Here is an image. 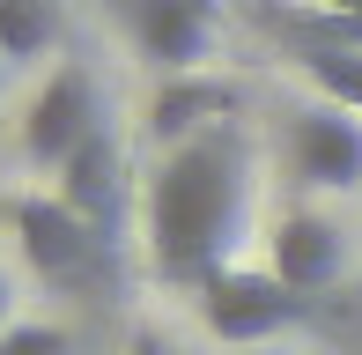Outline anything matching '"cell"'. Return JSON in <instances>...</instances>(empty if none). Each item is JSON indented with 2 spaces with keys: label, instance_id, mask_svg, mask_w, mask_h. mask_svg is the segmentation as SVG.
Listing matches in <instances>:
<instances>
[{
  "label": "cell",
  "instance_id": "obj_1",
  "mask_svg": "<svg viewBox=\"0 0 362 355\" xmlns=\"http://www.w3.org/2000/svg\"><path fill=\"white\" fill-rule=\"evenodd\" d=\"M237 222H244V149L229 126L156 156L141 192V237H148V267L170 289L215 281L229 267Z\"/></svg>",
  "mask_w": 362,
  "mask_h": 355
},
{
  "label": "cell",
  "instance_id": "obj_2",
  "mask_svg": "<svg viewBox=\"0 0 362 355\" xmlns=\"http://www.w3.org/2000/svg\"><path fill=\"white\" fill-rule=\"evenodd\" d=\"M192 311H200V326L215 333V341H229V348H267V341H281V333L310 326V318H318V296H296L267 267H222L215 281L192 289Z\"/></svg>",
  "mask_w": 362,
  "mask_h": 355
},
{
  "label": "cell",
  "instance_id": "obj_3",
  "mask_svg": "<svg viewBox=\"0 0 362 355\" xmlns=\"http://www.w3.org/2000/svg\"><path fill=\"white\" fill-rule=\"evenodd\" d=\"M8 230H15V245H23V260L52 289H81V281H96V267H104V230L81 222L59 192H23V200H8Z\"/></svg>",
  "mask_w": 362,
  "mask_h": 355
},
{
  "label": "cell",
  "instance_id": "obj_4",
  "mask_svg": "<svg viewBox=\"0 0 362 355\" xmlns=\"http://www.w3.org/2000/svg\"><path fill=\"white\" fill-rule=\"evenodd\" d=\"M89 134H104V104H96V74L81 59H59L45 74V89L23 104V163L30 170H67V156Z\"/></svg>",
  "mask_w": 362,
  "mask_h": 355
},
{
  "label": "cell",
  "instance_id": "obj_5",
  "mask_svg": "<svg viewBox=\"0 0 362 355\" xmlns=\"http://www.w3.org/2000/svg\"><path fill=\"white\" fill-rule=\"evenodd\" d=\"M267 274L288 281L296 296H325V289L348 274V237H340V222L318 215V207H288V215L267 230Z\"/></svg>",
  "mask_w": 362,
  "mask_h": 355
},
{
  "label": "cell",
  "instance_id": "obj_6",
  "mask_svg": "<svg viewBox=\"0 0 362 355\" xmlns=\"http://www.w3.org/2000/svg\"><path fill=\"white\" fill-rule=\"evenodd\" d=\"M288 163L303 192H355L362 185V119L340 104H310L288 126Z\"/></svg>",
  "mask_w": 362,
  "mask_h": 355
},
{
  "label": "cell",
  "instance_id": "obj_7",
  "mask_svg": "<svg viewBox=\"0 0 362 355\" xmlns=\"http://www.w3.org/2000/svg\"><path fill=\"white\" fill-rule=\"evenodd\" d=\"M119 8H126V37L163 74H200V59L215 52V8L207 0H119Z\"/></svg>",
  "mask_w": 362,
  "mask_h": 355
},
{
  "label": "cell",
  "instance_id": "obj_8",
  "mask_svg": "<svg viewBox=\"0 0 362 355\" xmlns=\"http://www.w3.org/2000/svg\"><path fill=\"white\" fill-rule=\"evenodd\" d=\"M229 111H237L229 82H215V74H163V89L148 96V134H156V149H185L200 134H222Z\"/></svg>",
  "mask_w": 362,
  "mask_h": 355
},
{
  "label": "cell",
  "instance_id": "obj_9",
  "mask_svg": "<svg viewBox=\"0 0 362 355\" xmlns=\"http://www.w3.org/2000/svg\"><path fill=\"white\" fill-rule=\"evenodd\" d=\"M59 200H67L81 222L104 230L111 200H119V149H111V134H89V141L67 156V170H59Z\"/></svg>",
  "mask_w": 362,
  "mask_h": 355
},
{
  "label": "cell",
  "instance_id": "obj_10",
  "mask_svg": "<svg viewBox=\"0 0 362 355\" xmlns=\"http://www.w3.org/2000/svg\"><path fill=\"white\" fill-rule=\"evenodd\" d=\"M59 45V8L52 0H0V67H30Z\"/></svg>",
  "mask_w": 362,
  "mask_h": 355
},
{
  "label": "cell",
  "instance_id": "obj_11",
  "mask_svg": "<svg viewBox=\"0 0 362 355\" xmlns=\"http://www.w3.org/2000/svg\"><path fill=\"white\" fill-rule=\"evenodd\" d=\"M303 74L325 89V104H340V111H355V119H362V52L318 45V52H303Z\"/></svg>",
  "mask_w": 362,
  "mask_h": 355
},
{
  "label": "cell",
  "instance_id": "obj_12",
  "mask_svg": "<svg viewBox=\"0 0 362 355\" xmlns=\"http://www.w3.org/2000/svg\"><path fill=\"white\" fill-rule=\"evenodd\" d=\"M0 355H74V333L67 326H8Z\"/></svg>",
  "mask_w": 362,
  "mask_h": 355
},
{
  "label": "cell",
  "instance_id": "obj_13",
  "mask_svg": "<svg viewBox=\"0 0 362 355\" xmlns=\"http://www.w3.org/2000/svg\"><path fill=\"white\" fill-rule=\"evenodd\" d=\"M8 303H15V296H8V274H0V333H8Z\"/></svg>",
  "mask_w": 362,
  "mask_h": 355
},
{
  "label": "cell",
  "instance_id": "obj_14",
  "mask_svg": "<svg viewBox=\"0 0 362 355\" xmlns=\"http://www.w3.org/2000/svg\"><path fill=\"white\" fill-rule=\"evenodd\" d=\"M207 8H215V0H207Z\"/></svg>",
  "mask_w": 362,
  "mask_h": 355
},
{
  "label": "cell",
  "instance_id": "obj_15",
  "mask_svg": "<svg viewBox=\"0 0 362 355\" xmlns=\"http://www.w3.org/2000/svg\"><path fill=\"white\" fill-rule=\"evenodd\" d=\"M355 355H362V348H355Z\"/></svg>",
  "mask_w": 362,
  "mask_h": 355
}]
</instances>
